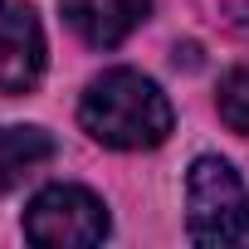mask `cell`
I'll return each instance as SVG.
<instances>
[{
	"label": "cell",
	"instance_id": "4",
	"mask_svg": "<svg viewBox=\"0 0 249 249\" xmlns=\"http://www.w3.org/2000/svg\"><path fill=\"white\" fill-rule=\"evenodd\" d=\"M44 25L30 0H0V93H30L44 78Z\"/></svg>",
	"mask_w": 249,
	"mask_h": 249
},
{
	"label": "cell",
	"instance_id": "2",
	"mask_svg": "<svg viewBox=\"0 0 249 249\" xmlns=\"http://www.w3.org/2000/svg\"><path fill=\"white\" fill-rule=\"evenodd\" d=\"M186 234L196 244H249V191L225 157H196L186 171Z\"/></svg>",
	"mask_w": 249,
	"mask_h": 249
},
{
	"label": "cell",
	"instance_id": "6",
	"mask_svg": "<svg viewBox=\"0 0 249 249\" xmlns=\"http://www.w3.org/2000/svg\"><path fill=\"white\" fill-rule=\"evenodd\" d=\"M49 157H54V137L44 127H0V196L20 186Z\"/></svg>",
	"mask_w": 249,
	"mask_h": 249
},
{
	"label": "cell",
	"instance_id": "5",
	"mask_svg": "<svg viewBox=\"0 0 249 249\" xmlns=\"http://www.w3.org/2000/svg\"><path fill=\"white\" fill-rule=\"evenodd\" d=\"M69 30L93 49H117L147 15L152 0H59Z\"/></svg>",
	"mask_w": 249,
	"mask_h": 249
},
{
	"label": "cell",
	"instance_id": "3",
	"mask_svg": "<svg viewBox=\"0 0 249 249\" xmlns=\"http://www.w3.org/2000/svg\"><path fill=\"white\" fill-rule=\"evenodd\" d=\"M112 230L107 205L88 191V186H44L30 210H25V239L39 249H83V244H103Z\"/></svg>",
	"mask_w": 249,
	"mask_h": 249
},
{
	"label": "cell",
	"instance_id": "1",
	"mask_svg": "<svg viewBox=\"0 0 249 249\" xmlns=\"http://www.w3.org/2000/svg\"><path fill=\"white\" fill-rule=\"evenodd\" d=\"M78 127L112 152H152L171 137L176 112L157 78L137 69H107L78 98Z\"/></svg>",
	"mask_w": 249,
	"mask_h": 249
},
{
	"label": "cell",
	"instance_id": "7",
	"mask_svg": "<svg viewBox=\"0 0 249 249\" xmlns=\"http://www.w3.org/2000/svg\"><path fill=\"white\" fill-rule=\"evenodd\" d=\"M215 112L230 132L249 137V69H230L215 88Z\"/></svg>",
	"mask_w": 249,
	"mask_h": 249
}]
</instances>
